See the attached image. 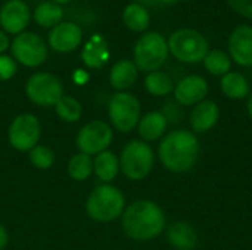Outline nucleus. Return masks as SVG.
Wrapping results in <instances>:
<instances>
[{"label":"nucleus","instance_id":"1","mask_svg":"<svg viewBox=\"0 0 252 250\" xmlns=\"http://www.w3.org/2000/svg\"><path fill=\"white\" fill-rule=\"evenodd\" d=\"M158 155L165 169L176 174L188 172L196 165L199 158L198 137L189 130L171 131L161 140Z\"/></svg>","mask_w":252,"mask_h":250},{"label":"nucleus","instance_id":"2","mask_svg":"<svg viewBox=\"0 0 252 250\" xmlns=\"http://www.w3.org/2000/svg\"><path fill=\"white\" fill-rule=\"evenodd\" d=\"M165 215L152 200H137L123 212L124 233L137 242L158 237L165 228Z\"/></svg>","mask_w":252,"mask_h":250},{"label":"nucleus","instance_id":"3","mask_svg":"<svg viewBox=\"0 0 252 250\" xmlns=\"http://www.w3.org/2000/svg\"><path fill=\"white\" fill-rule=\"evenodd\" d=\"M170 53L183 63H199L210 52L207 38L193 28H179L167 40Z\"/></svg>","mask_w":252,"mask_h":250},{"label":"nucleus","instance_id":"4","mask_svg":"<svg viewBox=\"0 0 252 250\" xmlns=\"http://www.w3.org/2000/svg\"><path fill=\"white\" fill-rule=\"evenodd\" d=\"M168 43L159 32H143L136 41L133 56L137 69L145 72L159 71L168 57Z\"/></svg>","mask_w":252,"mask_h":250},{"label":"nucleus","instance_id":"5","mask_svg":"<svg viewBox=\"0 0 252 250\" xmlns=\"http://www.w3.org/2000/svg\"><path fill=\"white\" fill-rule=\"evenodd\" d=\"M124 194L114 186L102 184L90 194L86 209L90 218L100 222H109L124 212Z\"/></svg>","mask_w":252,"mask_h":250},{"label":"nucleus","instance_id":"6","mask_svg":"<svg viewBox=\"0 0 252 250\" xmlns=\"http://www.w3.org/2000/svg\"><path fill=\"white\" fill-rule=\"evenodd\" d=\"M155 156L152 147L142 140H131L126 144L120 156V169L128 180L140 181L154 168Z\"/></svg>","mask_w":252,"mask_h":250},{"label":"nucleus","instance_id":"7","mask_svg":"<svg viewBox=\"0 0 252 250\" xmlns=\"http://www.w3.org/2000/svg\"><path fill=\"white\" fill-rule=\"evenodd\" d=\"M108 112L112 125L121 133H128L140 121V102L130 93L118 91L111 97Z\"/></svg>","mask_w":252,"mask_h":250},{"label":"nucleus","instance_id":"8","mask_svg":"<svg viewBox=\"0 0 252 250\" xmlns=\"http://www.w3.org/2000/svg\"><path fill=\"white\" fill-rule=\"evenodd\" d=\"M28 99L38 106H56L63 97L62 83L49 72H37L27 83Z\"/></svg>","mask_w":252,"mask_h":250},{"label":"nucleus","instance_id":"9","mask_svg":"<svg viewBox=\"0 0 252 250\" xmlns=\"http://www.w3.org/2000/svg\"><path fill=\"white\" fill-rule=\"evenodd\" d=\"M15 60L28 68H35L47 59V46L44 40L34 32H21L10 46Z\"/></svg>","mask_w":252,"mask_h":250},{"label":"nucleus","instance_id":"10","mask_svg":"<svg viewBox=\"0 0 252 250\" xmlns=\"http://www.w3.org/2000/svg\"><path fill=\"white\" fill-rule=\"evenodd\" d=\"M111 141L112 130L103 121H92L86 124L77 136V146L80 152L89 156L105 152Z\"/></svg>","mask_w":252,"mask_h":250},{"label":"nucleus","instance_id":"11","mask_svg":"<svg viewBox=\"0 0 252 250\" xmlns=\"http://www.w3.org/2000/svg\"><path fill=\"white\" fill-rule=\"evenodd\" d=\"M40 139L38 119L31 113L18 115L9 127V143L21 152L31 150Z\"/></svg>","mask_w":252,"mask_h":250},{"label":"nucleus","instance_id":"12","mask_svg":"<svg viewBox=\"0 0 252 250\" xmlns=\"http://www.w3.org/2000/svg\"><path fill=\"white\" fill-rule=\"evenodd\" d=\"M210 91L208 83L201 75H188L174 87V99L180 106H195L205 100Z\"/></svg>","mask_w":252,"mask_h":250},{"label":"nucleus","instance_id":"13","mask_svg":"<svg viewBox=\"0 0 252 250\" xmlns=\"http://www.w3.org/2000/svg\"><path fill=\"white\" fill-rule=\"evenodd\" d=\"M229 56L239 66H252V27L239 25L229 37Z\"/></svg>","mask_w":252,"mask_h":250},{"label":"nucleus","instance_id":"14","mask_svg":"<svg viewBox=\"0 0 252 250\" xmlns=\"http://www.w3.org/2000/svg\"><path fill=\"white\" fill-rule=\"evenodd\" d=\"M83 41V31L75 22H61L49 32V46L59 53L75 50Z\"/></svg>","mask_w":252,"mask_h":250},{"label":"nucleus","instance_id":"15","mask_svg":"<svg viewBox=\"0 0 252 250\" xmlns=\"http://www.w3.org/2000/svg\"><path fill=\"white\" fill-rule=\"evenodd\" d=\"M30 9L22 0H9L0 9V27L9 34H21L30 22Z\"/></svg>","mask_w":252,"mask_h":250},{"label":"nucleus","instance_id":"16","mask_svg":"<svg viewBox=\"0 0 252 250\" xmlns=\"http://www.w3.org/2000/svg\"><path fill=\"white\" fill-rule=\"evenodd\" d=\"M220 119V108L214 100H202L201 103L195 105L189 121L192 133L195 134H204L211 131Z\"/></svg>","mask_w":252,"mask_h":250},{"label":"nucleus","instance_id":"17","mask_svg":"<svg viewBox=\"0 0 252 250\" xmlns=\"http://www.w3.org/2000/svg\"><path fill=\"white\" fill-rule=\"evenodd\" d=\"M168 127V119L159 111H152L143 115L137 124L139 136L143 141H155L159 140Z\"/></svg>","mask_w":252,"mask_h":250},{"label":"nucleus","instance_id":"18","mask_svg":"<svg viewBox=\"0 0 252 250\" xmlns=\"http://www.w3.org/2000/svg\"><path fill=\"white\" fill-rule=\"evenodd\" d=\"M167 240L176 250H193L198 245V234L190 224L176 221L167 230Z\"/></svg>","mask_w":252,"mask_h":250},{"label":"nucleus","instance_id":"19","mask_svg":"<svg viewBox=\"0 0 252 250\" xmlns=\"http://www.w3.org/2000/svg\"><path fill=\"white\" fill-rule=\"evenodd\" d=\"M81 59L89 68H102L109 59L108 43L105 38L102 35H93L84 44Z\"/></svg>","mask_w":252,"mask_h":250},{"label":"nucleus","instance_id":"20","mask_svg":"<svg viewBox=\"0 0 252 250\" xmlns=\"http://www.w3.org/2000/svg\"><path fill=\"white\" fill-rule=\"evenodd\" d=\"M137 80V66L134 65V62L131 60H118L109 74V83L111 85L118 90V91H124L127 88H130Z\"/></svg>","mask_w":252,"mask_h":250},{"label":"nucleus","instance_id":"21","mask_svg":"<svg viewBox=\"0 0 252 250\" xmlns=\"http://www.w3.org/2000/svg\"><path fill=\"white\" fill-rule=\"evenodd\" d=\"M221 93L232 100H242L251 94V87L245 75L241 72H227L220 80Z\"/></svg>","mask_w":252,"mask_h":250},{"label":"nucleus","instance_id":"22","mask_svg":"<svg viewBox=\"0 0 252 250\" xmlns=\"http://www.w3.org/2000/svg\"><path fill=\"white\" fill-rule=\"evenodd\" d=\"M123 22L131 31L145 32L151 25V15L145 6L139 3H130L123 12Z\"/></svg>","mask_w":252,"mask_h":250},{"label":"nucleus","instance_id":"23","mask_svg":"<svg viewBox=\"0 0 252 250\" xmlns=\"http://www.w3.org/2000/svg\"><path fill=\"white\" fill-rule=\"evenodd\" d=\"M93 171L99 180L109 183L117 177L120 171V161L112 152L105 150L96 156L94 164H93Z\"/></svg>","mask_w":252,"mask_h":250},{"label":"nucleus","instance_id":"24","mask_svg":"<svg viewBox=\"0 0 252 250\" xmlns=\"http://www.w3.org/2000/svg\"><path fill=\"white\" fill-rule=\"evenodd\" d=\"M34 21L43 28H53L62 22L63 10L53 1H43L34 10Z\"/></svg>","mask_w":252,"mask_h":250},{"label":"nucleus","instance_id":"25","mask_svg":"<svg viewBox=\"0 0 252 250\" xmlns=\"http://www.w3.org/2000/svg\"><path fill=\"white\" fill-rule=\"evenodd\" d=\"M145 87L148 93H151L152 96H158V97L168 96L171 91H174V83L171 77L162 71L149 72L145 78Z\"/></svg>","mask_w":252,"mask_h":250},{"label":"nucleus","instance_id":"26","mask_svg":"<svg viewBox=\"0 0 252 250\" xmlns=\"http://www.w3.org/2000/svg\"><path fill=\"white\" fill-rule=\"evenodd\" d=\"M202 62H204L205 69L214 77H223L227 72H230V68H232L230 56L226 52L217 50V49L210 50Z\"/></svg>","mask_w":252,"mask_h":250},{"label":"nucleus","instance_id":"27","mask_svg":"<svg viewBox=\"0 0 252 250\" xmlns=\"http://www.w3.org/2000/svg\"><path fill=\"white\" fill-rule=\"evenodd\" d=\"M92 172H93V161L89 155L80 152L78 155L71 158L68 164V174L71 175V178L77 181H84L92 175Z\"/></svg>","mask_w":252,"mask_h":250},{"label":"nucleus","instance_id":"28","mask_svg":"<svg viewBox=\"0 0 252 250\" xmlns=\"http://www.w3.org/2000/svg\"><path fill=\"white\" fill-rule=\"evenodd\" d=\"M58 116L65 121V122H77L81 118L83 108L80 102L74 97H66L63 96L55 106Z\"/></svg>","mask_w":252,"mask_h":250},{"label":"nucleus","instance_id":"29","mask_svg":"<svg viewBox=\"0 0 252 250\" xmlns=\"http://www.w3.org/2000/svg\"><path fill=\"white\" fill-rule=\"evenodd\" d=\"M30 161L38 169H49L55 162V155L46 146H35L30 150Z\"/></svg>","mask_w":252,"mask_h":250},{"label":"nucleus","instance_id":"30","mask_svg":"<svg viewBox=\"0 0 252 250\" xmlns=\"http://www.w3.org/2000/svg\"><path fill=\"white\" fill-rule=\"evenodd\" d=\"M16 72V63L10 56L0 55V81L12 78Z\"/></svg>","mask_w":252,"mask_h":250},{"label":"nucleus","instance_id":"31","mask_svg":"<svg viewBox=\"0 0 252 250\" xmlns=\"http://www.w3.org/2000/svg\"><path fill=\"white\" fill-rule=\"evenodd\" d=\"M227 4L236 13L252 19V0H227Z\"/></svg>","mask_w":252,"mask_h":250},{"label":"nucleus","instance_id":"32","mask_svg":"<svg viewBox=\"0 0 252 250\" xmlns=\"http://www.w3.org/2000/svg\"><path fill=\"white\" fill-rule=\"evenodd\" d=\"M177 0H137L136 3L142 4V6H161V4H173Z\"/></svg>","mask_w":252,"mask_h":250},{"label":"nucleus","instance_id":"33","mask_svg":"<svg viewBox=\"0 0 252 250\" xmlns=\"http://www.w3.org/2000/svg\"><path fill=\"white\" fill-rule=\"evenodd\" d=\"M9 44H10V41H9L7 35H6L3 31H0V55H1L4 50L9 49Z\"/></svg>","mask_w":252,"mask_h":250},{"label":"nucleus","instance_id":"34","mask_svg":"<svg viewBox=\"0 0 252 250\" xmlns=\"http://www.w3.org/2000/svg\"><path fill=\"white\" fill-rule=\"evenodd\" d=\"M7 245V233L3 225H0V250H3Z\"/></svg>","mask_w":252,"mask_h":250},{"label":"nucleus","instance_id":"35","mask_svg":"<svg viewBox=\"0 0 252 250\" xmlns=\"http://www.w3.org/2000/svg\"><path fill=\"white\" fill-rule=\"evenodd\" d=\"M247 112H248V116L252 119V94H250L248 97V103H247Z\"/></svg>","mask_w":252,"mask_h":250},{"label":"nucleus","instance_id":"36","mask_svg":"<svg viewBox=\"0 0 252 250\" xmlns=\"http://www.w3.org/2000/svg\"><path fill=\"white\" fill-rule=\"evenodd\" d=\"M53 3H56V4H65V3H68V1H71V0H52Z\"/></svg>","mask_w":252,"mask_h":250}]
</instances>
